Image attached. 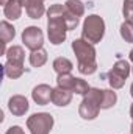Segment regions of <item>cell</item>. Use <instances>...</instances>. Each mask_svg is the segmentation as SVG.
Masks as SVG:
<instances>
[{"mask_svg": "<svg viewBox=\"0 0 133 134\" xmlns=\"http://www.w3.org/2000/svg\"><path fill=\"white\" fill-rule=\"evenodd\" d=\"M80 17L72 14L64 5L55 3L47 9V36L53 45H60L66 41V33L77 28Z\"/></svg>", "mask_w": 133, "mask_h": 134, "instance_id": "6da1fadb", "label": "cell"}, {"mask_svg": "<svg viewBox=\"0 0 133 134\" xmlns=\"http://www.w3.org/2000/svg\"><path fill=\"white\" fill-rule=\"evenodd\" d=\"M72 50L78 61V72L81 75H93L97 70L96 61V48L85 39H75L72 42Z\"/></svg>", "mask_w": 133, "mask_h": 134, "instance_id": "7a4b0ae2", "label": "cell"}, {"mask_svg": "<svg viewBox=\"0 0 133 134\" xmlns=\"http://www.w3.org/2000/svg\"><path fill=\"white\" fill-rule=\"evenodd\" d=\"M102 97H103V89H89L80 103L78 114L85 120H94L99 115L102 109Z\"/></svg>", "mask_w": 133, "mask_h": 134, "instance_id": "3957f363", "label": "cell"}, {"mask_svg": "<svg viewBox=\"0 0 133 134\" xmlns=\"http://www.w3.org/2000/svg\"><path fill=\"white\" fill-rule=\"evenodd\" d=\"M105 34V22L97 14H91L85 19L83 22V30H81V39L88 41L89 44H97L102 41Z\"/></svg>", "mask_w": 133, "mask_h": 134, "instance_id": "277c9868", "label": "cell"}, {"mask_svg": "<svg viewBox=\"0 0 133 134\" xmlns=\"http://www.w3.org/2000/svg\"><path fill=\"white\" fill-rule=\"evenodd\" d=\"M53 126V117L47 112H36L27 119L30 134H49Z\"/></svg>", "mask_w": 133, "mask_h": 134, "instance_id": "5b68a950", "label": "cell"}, {"mask_svg": "<svg viewBox=\"0 0 133 134\" xmlns=\"http://www.w3.org/2000/svg\"><path fill=\"white\" fill-rule=\"evenodd\" d=\"M22 42L32 52L42 48V44H44V33H42V30L38 28V27H27L22 31Z\"/></svg>", "mask_w": 133, "mask_h": 134, "instance_id": "8992f818", "label": "cell"}, {"mask_svg": "<svg viewBox=\"0 0 133 134\" xmlns=\"http://www.w3.org/2000/svg\"><path fill=\"white\" fill-rule=\"evenodd\" d=\"M30 104H28V100L24 97V95H13L9 101H8V109L13 115L16 117H22L25 115V112L28 111Z\"/></svg>", "mask_w": 133, "mask_h": 134, "instance_id": "52a82bcc", "label": "cell"}, {"mask_svg": "<svg viewBox=\"0 0 133 134\" xmlns=\"http://www.w3.org/2000/svg\"><path fill=\"white\" fill-rule=\"evenodd\" d=\"M52 92H53V89L49 84H38L32 92V97H33L36 104L44 106L49 101H52Z\"/></svg>", "mask_w": 133, "mask_h": 134, "instance_id": "ba28073f", "label": "cell"}, {"mask_svg": "<svg viewBox=\"0 0 133 134\" xmlns=\"http://www.w3.org/2000/svg\"><path fill=\"white\" fill-rule=\"evenodd\" d=\"M16 36V28L8 24L6 20H2L0 22V39H2V48H0V53L2 55H6V44L11 42Z\"/></svg>", "mask_w": 133, "mask_h": 134, "instance_id": "9c48e42d", "label": "cell"}, {"mask_svg": "<svg viewBox=\"0 0 133 134\" xmlns=\"http://www.w3.org/2000/svg\"><path fill=\"white\" fill-rule=\"evenodd\" d=\"M22 8H24V2L22 0H9L5 6H3V14L6 19L9 20H16L22 16Z\"/></svg>", "mask_w": 133, "mask_h": 134, "instance_id": "30bf717a", "label": "cell"}, {"mask_svg": "<svg viewBox=\"0 0 133 134\" xmlns=\"http://www.w3.org/2000/svg\"><path fill=\"white\" fill-rule=\"evenodd\" d=\"M22 2H24V6H25L28 17H32V19H39L45 13L44 0H22Z\"/></svg>", "mask_w": 133, "mask_h": 134, "instance_id": "8fae6325", "label": "cell"}, {"mask_svg": "<svg viewBox=\"0 0 133 134\" xmlns=\"http://www.w3.org/2000/svg\"><path fill=\"white\" fill-rule=\"evenodd\" d=\"M72 94L70 91L67 89H63V87H55L53 92H52V103L57 104V106H67L70 100H72Z\"/></svg>", "mask_w": 133, "mask_h": 134, "instance_id": "7c38bea8", "label": "cell"}, {"mask_svg": "<svg viewBox=\"0 0 133 134\" xmlns=\"http://www.w3.org/2000/svg\"><path fill=\"white\" fill-rule=\"evenodd\" d=\"M3 72H5V75H6L8 78L16 80V78H19V76L24 75L25 67H24V64H16V63L6 61V64L3 66Z\"/></svg>", "mask_w": 133, "mask_h": 134, "instance_id": "4fadbf2b", "label": "cell"}, {"mask_svg": "<svg viewBox=\"0 0 133 134\" xmlns=\"http://www.w3.org/2000/svg\"><path fill=\"white\" fill-rule=\"evenodd\" d=\"M6 59L11 61V63H16V64H24V59H25V52L21 45H13L6 50Z\"/></svg>", "mask_w": 133, "mask_h": 134, "instance_id": "5bb4252c", "label": "cell"}, {"mask_svg": "<svg viewBox=\"0 0 133 134\" xmlns=\"http://www.w3.org/2000/svg\"><path fill=\"white\" fill-rule=\"evenodd\" d=\"M72 69H74L72 61L67 59V58H64V56H60V58H57V59L53 61V70H55L58 75H61V73H70Z\"/></svg>", "mask_w": 133, "mask_h": 134, "instance_id": "9a60e30c", "label": "cell"}, {"mask_svg": "<svg viewBox=\"0 0 133 134\" xmlns=\"http://www.w3.org/2000/svg\"><path fill=\"white\" fill-rule=\"evenodd\" d=\"M47 63V52L44 48L34 50L30 53V64L33 67H42Z\"/></svg>", "mask_w": 133, "mask_h": 134, "instance_id": "2e32d148", "label": "cell"}, {"mask_svg": "<svg viewBox=\"0 0 133 134\" xmlns=\"http://www.w3.org/2000/svg\"><path fill=\"white\" fill-rule=\"evenodd\" d=\"M75 76L74 75H70V73H61V75H58V78H57V83H58V86L60 87H63V89H67V91H74V86H75Z\"/></svg>", "mask_w": 133, "mask_h": 134, "instance_id": "e0dca14e", "label": "cell"}, {"mask_svg": "<svg viewBox=\"0 0 133 134\" xmlns=\"http://www.w3.org/2000/svg\"><path fill=\"white\" fill-rule=\"evenodd\" d=\"M117 101V95L114 91L110 89H103V97H102V109H110L116 104Z\"/></svg>", "mask_w": 133, "mask_h": 134, "instance_id": "ac0fdd59", "label": "cell"}, {"mask_svg": "<svg viewBox=\"0 0 133 134\" xmlns=\"http://www.w3.org/2000/svg\"><path fill=\"white\" fill-rule=\"evenodd\" d=\"M64 6L72 14H75L77 17H81L85 14V5L80 0H67L66 3H64Z\"/></svg>", "mask_w": 133, "mask_h": 134, "instance_id": "d6986e66", "label": "cell"}, {"mask_svg": "<svg viewBox=\"0 0 133 134\" xmlns=\"http://www.w3.org/2000/svg\"><path fill=\"white\" fill-rule=\"evenodd\" d=\"M113 70L127 80L129 75H130V72H132V67H130V64H129L125 59H117V61L114 63V66H113Z\"/></svg>", "mask_w": 133, "mask_h": 134, "instance_id": "ffe728a7", "label": "cell"}, {"mask_svg": "<svg viewBox=\"0 0 133 134\" xmlns=\"http://www.w3.org/2000/svg\"><path fill=\"white\" fill-rule=\"evenodd\" d=\"M108 83H110V86L113 87V89H121V87H124V84H125V78L124 76H121L119 73H116L113 69L108 72Z\"/></svg>", "mask_w": 133, "mask_h": 134, "instance_id": "44dd1931", "label": "cell"}, {"mask_svg": "<svg viewBox=\"0 0 133 134\" xmlns=\"http://www.w3.org/2000/svg\"><path fill=\"white\" fill-rule=\"evenodd\" d=\"M121 36L125 42H133V22L124 20L121 25Z\"/></svg>", "mask_w": 133, "mask_h": 134, "instance_id": "7402d4cb", "label": "cell"}, {"mask_svg": "<svg viewBox=\"0 0 133 134\" xmlns=\"http://www.w3.org/2000/svg\"><path fill=\"white\" fill-rule=\"evenodd\" d=\"M91 87L88 86V83L85 81V80H81V78H77L75 80V86H74V94H78V95H85L88 91H89Z\"/></svg>", "mask_w": 133, "mask_h": 134, "instance_id": "603a6c76", "label": "cell"}, {"mask_svg": "<svg viewBox=\"0 0 133 134\" xmlns=\"http://www.w3.org/2000/svg\"><path fill=\"white\" fill-rule=\"evenodd\" d=\"M122 14H124V17H125V20L133 22V0H124Z\"/></svg>", "mask_w": 133, "mask_h": 134, "instance_id": "cb8c5ba5", "label": "cell"}, {"mask_svg": "<svg viewBox=\"0 0 133 134\" xmlns=\"http://www.w3.org/2000/svg\"><path fill=\"white\" fill-rule=\"evenodd\" d=\"M6 134H25V131H24L21 126H11V128L6 131Z\"/></svg>", "mask_w": 133, "mask_h": 134, "instance_id": "d4e9b609", "label": "cell"}, {"mask_svg": "<svg viewBox=\"0 0 133 134\" xmlns=\"http://www.w3.org/2000/svg\"><path fill=\"white\" fill-rule=\"evenodd\" d=\"M8 2H9V0H0V3H2V5H3V6H5V5H6V3H8Z\"/></svg>", "mask_w": 133, "mask_h": 134, "instance_id": "484cf974", "label": "cell"}, {"mask_svg": "<svg viewBox=\"0 0 133 134\" xmlns=\"http://www.w3.org/2000/svg\"><path fill=\"white\" fill-rule=\"evenodd\" d=\"M130 115H132V119H133V103H132V106H130Z\"/></svg>", "mask_w": 133, "mask_h": 134, "instance_id": "4316f807", "label": "cell"}, {"mask_svg": "<svg viewBox=\"0 0 133 134\" xmlns=\"http://www.w3.org/2000/svg\"><path fill=\"white\" fill-rule=\"evenodd\" d=\"M129 56H130V61H132V63H133V50H132V52H130V55H129Z\"/></svg>", "mask_w": 133, "mask_h": 134, "instance_id": "83f0119b", "label": "cell"}, {"mask_svg": "<svg viewBox=\"0 0 133 134\" xmlns=\"http://www.w3.org/2000/svg\"><path fill=\"white\" fill-rule=\"evenodd\" d=\"M130 94H132V97H133V84H132V87H130Z\"/></svg>", "mask_w": 133, "mask_h": 134, "instance_id": "f1b7e54d", "label": "cell"}, {"mask_svg": "<svg viewBox=\"0 0 133 134\" xmlns=\"http://www.w3.org/2000/svg\"><path fill=\"white\" fill-rule=\"evenodd\" d=\"M130 131H132V134H133V123H132V128H130Z\"/></svg>", "mask_w": 133, "mask_h": 134, "instance_id": "f546056e", "label": "cell"}, {"mask_svg": "<svg viewBox=\"0 0 133 134\" xmlns=\"http://www.w3.org/2000/svg\"><path fill=\"white\" fill-rule=\"evenodd\" d=\"M132 73H133V67H132Z\"/></svg>", "mask_w": 133, "mask_h": 134, "instance_id": "4dcf8cb0", "label": "cell"}]
</instances>
